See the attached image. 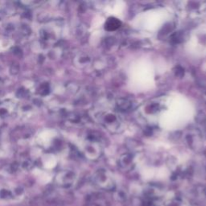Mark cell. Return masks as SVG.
<instances>
[{
	"mask_svg": "<svg viewBox=\"0 0 206 206\" xmlns=\"http://www.w3.org/2000/svg\"><path fill=\"white\" fill-rule=\"evenodd\" d=\"M121 23L116 18H110L106 23V29L108 31H114L119 27Z\"/></svg>",
	"mask_w": 206,
	"mask_h": 206,
	"instance_id": "6da1fadb",
	"label": "cell"
}]
</instances>
